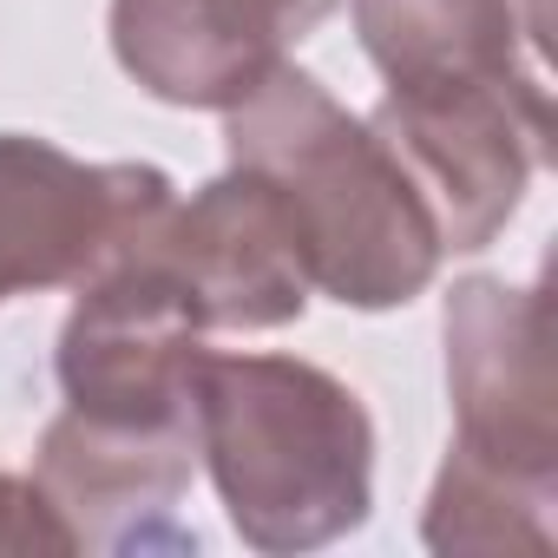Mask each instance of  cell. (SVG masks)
<instances>
[{
  "instance_id": "7a4b0ae2",
  "label": "cell",
  "mask_w": 558,
  "mask_h": 558,
  "mask_svg": "<svg viewBox=\"0 0 558 558\" xmlns=\"http://www.w3.org/2000/svg\"><path fill=\"white\" fill-rule=\"evenodd\" d=\"M197 460L250 551L290 558L368 525L375 421L349 381L296 355H210L191 381Z\"/></svg>"
},
{
  "instance_id": "30bf717a",
  "label": "cell",
  "mask_w": 558,
  "mask_h": 558,
  "mask_svg": "<svg viewBox=\"0 0 558 558\" xmlns=\"http://www.w3.org/2000/svg\"><path fill=\"white\" fill-rule=\"evenodd\" d=\"M355 34L388 86L545 73V40L512 0H355Z\"/></svg>"
},
{
  "instance_id": "52a82bcc",
  "label": "cell",
  "mask_w": 558,
  "mask_h": 558,
  "mask_svg": "<svg viewBox=\"0 0 558 558\" xmlns=\"http://www.w3.org/2000/svg\"><path fill=\"white\" fill-rule=\"evenodd\" d=\"M145 256L191 296L197 323L217 329H290L303 323L316 283L303 243L263 178L223 171L191 197H171L145 230Z\"/></svg>"
},
{
  "instance_id": "7c38bea8",
  "label": "cell",
  "mask_w": 558,
  "mask_h": 558,
  "mask_svg": "<svg viewBox=\"0 0 558 558\" xmlns=\"http://www.w3.org/2000/svg\"><path fill=\"white\" fill-rule=\"evenodd\" d=\"M512 8H519V21H525V27H532L538 40L551 34V0H512Z\"/></svg>"
},
{
  "instance_id": "9c48e42d",
  "label": "cell",
  "mask_w": 558,
  "mask_h": 558,
  "mask_svg": "<svg viewBox=\"0 0 558 558\" xmlns=\"http://www.w3.org/2000/svg\"><path fill=\"white\" fill-rule=\"evenodd\" d=\"M197 473L191 427H106L60 408L40 434L34 480L66 519L80 551L197 545L178 532V499Z\"/></svg>"
},
{
  "instance_id": "277c9868",
  "label": "cell",
  "mask_w": 558,
  "mask_h": 558,
  "mask_svg": "<svg viewBox=\"0 0 558 558\" xmlns=\"http://www.w3.org/2000/svg\"><path fill=\"white\" fill-rule=\"evenodd\" d=\"M440 336L453 395L447 460L558 499V375L545 290L506 276H460L447 290Z\"/></svg>"
},
{
  "instance_id": "8fae6325",
  "label": "cell",
  "mask_w": 558,
  "mask_h": 558,
  "mask_svg": "<svg viewBox=\"0 0 558 558\" xmlns=\"http://www.w3.org/2000/svg\"><path fill=\"white\" fill-rule=\"evenodd\" d=\"M0 551H80L40 480L0 473Z\"/></svg>"
},
{
  "instance_id": "3957f363",
  "label": "cell",
  "mask_w": 558,
  "mask_h": 558,
  "mask_svg": "<svg viewBox=\"0 0 558 558\" xmlns=\"http://www.w3.org/2000/svg\"><path fill=\"white\" fill-rule=\"evenodd\" d=\"M368 132L414 184L440 250L473 256L519 217L538 165L551 158V93L545 73L414 80L381 93Z\"/></svg>"
},
{
  "instance_id": "ba28073f",
  "label": "cell",
  "mask_w": 558,
  "mask_h": 558,
  "mask_svg": "<svg viewBox=\"0 0 558 558\" xmlns=\"http://www.w3.org/2000/svg\"><path fill=\"white\" fill-rule=\"evenodd\" d=\"M342 0H112V60L165 106L230 112Z\"/></svg>"
},
{
  "instance_id": "5b68a950",
  "label": "cell",
  "mask_w": 558,
  "mask_h": 558,
  "mask_svg": "<svg viewBox=\"0 0 558 558\" xmlns=\"http://www.w3.org/2000/svg\"><path fill=\"white\" fill-rule=\"evenodd\" d=\"M73 296L80 303L53 349L66 408L106 427H191V381L210 329L197 323L191 296L145 256V236Z\"/></svg>"
},
{
  "instance_id": "6da1fadb",
  "label": "cell",
  "mask_w": 558,
  "mask_h": 558,
  "mask_svg": "<svg viewBox=\"0 0 558 558\" xmlns=\"http://www.w3.org/2000/svg\"><path fill=\"white\" fill-rule=\"evenodd\" d=\"M223 158L283 204L316 296L381 316L440 276L447 250L414 184L368 119H355L316 73L283 60L250 99H236L223 112Z\"/></svg>"
},
{
  "instance_id": "8992f818",
  "label": "cell",
  "mask_w": 558,
  "mask_h": 558,
  "mask_svg": "<svg viewBox=\"0 0 558 558\" xmlns=\"http://www.w3.org/2000/svg\"><path fill=\"white\" fill-rule=\"evenodd\" d=\"M171 197L158 165H86L53 138L0 132V303L93 283Z\"/></svg>"
}]
</instances>
